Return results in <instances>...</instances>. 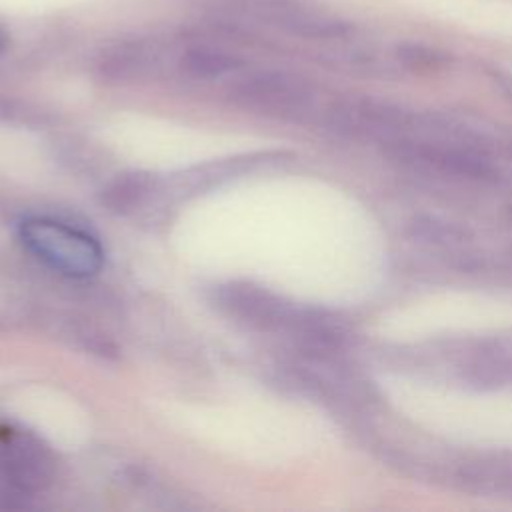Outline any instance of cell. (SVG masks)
<instances>
[{
    "label": "cell",
    "instance_id": "obj_1",
    "mask_svg": "<svg viewBox=\"0 0 512 512\" xmlns=\"http://www.w3.org/2000/svg\"><path fill=\"white\" fill-rule=\"evenodd\" d=\"M214 12L250 18L306 40H344L354 24L328 14L308 0H200Z\"/></svg>",
    "mask_w": 512,
    "mask_h": 512
},
{
    "label": "cell",
    "instance_id": "obj_5",
    "mask_svg": "<svg viewBox=\"0 0 512 512\" xmlns=\"http://www.w3.org/2000/svg\"><path fill=\"white\" fill-rule=\"evenodd\" d=\"M0 474L20 490L38 492L52 484L56 458L34 434L8 430L0 434Z\"/></svg>",
    "mask_w": 512,
    "mask_h": 512
},
{
    "label": "cell",
    "instance_id": "obj_10",
    "mask_svg": "<svg viewBox=\"0 0 512 512\" xmlns=\"http://www.w3.org/2000/svg\"><path fill=\"white\" fill-rule=\"evenodd\" d=\"M396 60L402 68L418 74L440 72L450 64L446 52L426 44H400L396 48Z\"/></svg>",
    "mask_w": 512,
    "mask_h": 512
},
{
    "label": "cell",
    "instance_id": "obj_9",
    "mask_svg": "<svg viewBox=\"0 0 512 512\" xmlns=\"http://www.w3.org/2000/svg\"><path fill=\"white\" fill-rule=\"evenodd\" d=\"M152 192V178L146 174H124L114 180L106 192L104 202L116 212H130L138 208Z\"/></svg>",
    "mask_w": 512,
    "mask_h": 512
},
{
    "label": "cell",
    "instance_id": "obj_3",
    "mask_svg": "<svg viewBox=\"0 0 512 512\" xmlns=\"http://www.w3.org/2000/svg\"><path fill=\"white\" fill-rule=\"evenodd\" d=\"M438 482L462 492L512 500V452L442 454Z\"/></svg>",
    "mask_w": 512,
    "mask_h": 512
},
{
    "label": "cell",
    "instance_id": "obj_6",
    "mask_svg": "<svg viewBox=\"0 0 512 512\" xmlns=\"http://www.w3.org/2000/svg\"><path fill=\"white\" fill-rule=\"evenodd\" d=\"M216 306L232 320L262 330L286 328L294 314L278 296L248 282L218 286Z\"/></svg>",
    "mask_w": 512,
    "mask_h": 512
},
{
    "label": "cell",
    "instance_id": "obj_8",
    "mask_svg": "<svg viewBox=\"0 0 512 512\" xmlns=\"http://www.w3.org/2000/svg\"><path fill=\"white\" fill-rule=\"evenodd\" d=\"M180 64L182 70L194 78H216L232 72L238 66V58L218 48L194 46L182 54Z\"/></svg>",
    "mask_w": 512,
    "mask_h": 512
},
{
    "label": "cell",
    "instance_id": "obj_7",
    "mask_svg": "<svg viewBox=\"0 0 512 512\" xmlns=\"http://www.w3.org/2000/svg\"><path fill=\"white\" fill-rule=\"evenodd\" d=\"M408 234L432 248H438L442 252H452L456 256L466 252V246L472 242V232L450 220L430 218V216H418L408 224Z\"/></svg>",
    "mask_w": 512,
    "mask_h": 512
},
{
    "label": "cell",
    "instance_id": "obj_4",
    "mask_svg": "<svg viewBox=\"0 0 512 512\" xmlns=\"http://www.w3.org/2000/svg\"><path fill=\"white\" fill-rule=\"evenodd\" d=\"M232 100L252 112L274 116H296L312 102V88L306 80L280 72L260 70L238 80L230 90Z\"/></svg>",
    "mask_w": 512,
    "mask_h": 512
},
{
    "label": "cell",
    "instance_id": "obj_2",
    "mask_svg": "<svg viewBox=\"0 0 512 512\" xmlns=\"http://www.w3.org/2000/svg\"><path fill=\"white\" fill-rule=\"evenodd\" d=\"M20 240L38 260L72 278L94 276L104 264V250L94 236L54 218L24 220Z\"/></svg>",
    "mask_w": 512,
    "mask_h": 512
}]
</instances>
